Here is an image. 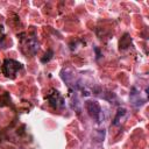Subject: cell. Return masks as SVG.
Returning a JSON list of instances; mask_svg holds the SVG:
<instances>
[{
    "label": "cell",
    "instance_id": "7a4b0ae2",
    "mask_svg": "<svg viewBox=\"0 0 149 149\" xmlns=\"http://www.w3.org/2000/svg\"><path fill=\"white\" fill-rule=\"evenodd\" d=\"M85 107H86V111L88 112L91 118H93L97 122H101V115H103V112H101V108L99 106V104L96 101V100H88L85 103Z\"/></svg>",
    "mask_w": 149,
    "mask_h": 149
},
{
    "label": "cell",
    "instance_id": "52a82bcc",
    "mask_svg": "<svg viewBox=\"0 0 149 149\" xmlns=\"http://www.w3.org/2000/svg\"><path fill=\"white\" fill-rule=\"evenodd\" d=\"M4 35H5V32H4V27L3 24H0V41L4 39Z\"/></svg>",
    "mask_w": 149,
    "mask_h": 149
},
{
    "label": "cell",
    "instance_id": "8992f818",
    "mask_svg": "<svg viewBox=\"0 0 149 149\" xmlns=\"http://www.w3.org/2000/svg\"><path fill=\"white\" fill-rule=\"evenodd\" d=\"M125 113H126V110H125V108H122V110L119 111V112H118V115H116V116H115V119H114V122H113V124H114V125H116V124H118V120H119V118H120L121 115H124Z\"/></svg>",
    "mask_w": 149,
    "mask_h": 149
},
{
    "label": "cell",
    "instance_id": "6da1fadb",
    "mask_svg": "<svg viewBox=\"0 0 149 149\" xmlns=\"http://www.w3.org/2000/svg\"><path fill=\"white\" fill-rule=\"evenodd\" d=\"M22 69V65L21 63L14 61V59H5L4 63H3V72L6 77H11V78H14L15 75L18 73L19 70Z\"/></svg>",
    "mask_w": 149,
    "mask_h": 149
},
{
    "label": "cell",
    "instance_id": "277c9868",
    "mask_svg": "<svg viewBox=\"0 0 149 149\" xmlns=\"http://www.w3.org/2000/svg\"><path fill=\"white\" fill-rule=\"evenodd\" d=\"M22 47L23 48L27 47L28 48V52L27 54H32V55H34L39 50V43H37L35 37H28L26 40V42L22 43Z\"/></svg>",
    "mask_w": 149,
    "mask_h": 149
},
{
    "label": "cell",
    "instance_id": "ba28073f",
    "mask_svg": "<svg viewBox=\"0 0 149 149\" xmlns=\"http://www.w3.org/2000/svg\"><path fill=\"white\" fill-rule=\"evenodd\" d=\"M22 149H23V148H22Z\"/></svg>",
    "mask_w": 149,
    "mask_h": 149
},
{
    "label": "cell",
    "instance_id": "3957f363",
    "mask_svg": "<svg viewBox=\"0 0 149 149\" xmlns=\"http://www.w3.org/2000/svg\"><path fill=\"white\" fill-rule=\"evenodd\" d=\"M47 99L49 101V104L54 107V108H59V107H63L64 106V100L63 98L61 97L57 91L52 90L48 96H47Z\"/></svg>",
    "mask_w": 149,
    "mask_h": 149
},
{
    "label": "cell",
    "instance_id": "5b68a950",
    "mask_svg": "<svg viewBox=\"0 0 149 149\" xmlns=\"http://www.w3.org/2000/svg\"><path fill=\"white\" fill-rule=\"evenodd\" d=\"M52 56H54V51H52V50H48V51L46 52L44 57L41 58V62H42V63H48L50 59L52 58Z\"/></svg>",
    "mask_w": 149,
    "mask_h": 149
}]
</instances>
